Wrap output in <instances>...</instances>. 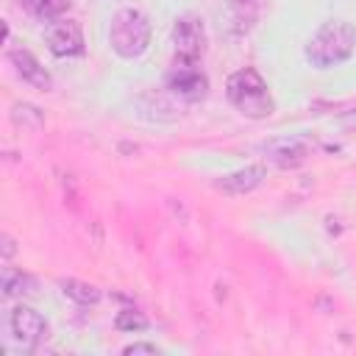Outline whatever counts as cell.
<instances>
[{
    "instance_id": "cell-1",
    "label": "cell",
    "mask_w": 356,
    "mask_h": 356,
    "mask_svg": "<svg viewBox=\"0 0 356 356\" xmlns=\"http://www.w3.org/2000/svg\"><path fill=\"white\" fill-rule=\"evenodd\" d=\"M225 95L228 103L248 120H267L275 111L273 92L256 67H242L231 72L225 81Z\"/></svg>"
},
{
    "instance_id": "cell-2",
    "label": "cell",
    "mask_w": 356,
    "mask_h": 356,
    "mask_svg": "<svg viewBox=\"0 0 356 356\" xmlns=\"http://www.w3.org/2000/svg\"><path fill=\"white\" fill-rule=\"evenodd\" d=\"M356 50V28L345 19H328L317 28V33L306 42L303 56L312 67L328 70L348 61Z\"/></svg>"
},
{
    "instance_id": "cell-3",
    "label": "cell",
    "mask_w": 356,
    "mask_h": 356,
    "mask_svg": "<svg viewBox=\"0 0 356 356\" xmlns=\"http://www.w3.org/2000/svg\"><path fill=\"white\" fill-rule=\"evenodd\" d=\"M108 44L120 58H139L150 47V19L139 8H120L108 25Z\"/></svg>"
},
{
    "instance_id": "cell-4",
    "label": "cell",
    "mask_w": 356,
    "mask_h": 356,
    "mask_svg": "<svg viewBox=\"0 0 356 356\" xmlns=\"http://www.w3.org/2000/svg\"><path fill=\"white\" fill-rule=\"evenodd\" d=\"M170 95H175L184 103H197L209 95V75L200 70L197 61H186V58H175L172 67L167 70L164 78Z\"/></svg>"
},
{
    "instance_id": "cell-5",
    "label": "cell",
    "mask_w": 356,
    "mask_h": 356,
    "mask_svg": "<svg viewBox=\"0 0 356 356\" xmlns=\"http://www.w3.org/2000/svg\"><path fill=\"white\" fill-rule=\"evenodd\" d=\"M6 328H8V339H11L19 350H33V348L47 337V323H44V317H42L36 309L25 306V303H19V306H14V309L8 312Z\"/></svg>"
},
{
    "instance_id": "cell-6",
    "label": "cell",
    "mask_w": 356,
    "mask_h": 356,
    "mask_svg": "<svg viewBox=\"0 0 356 356\" xmlns=\"http://www.w3.org/2000/svg\"><path fill=\"white\" fill-rule=\"evenodd\" d=\"M44 42H47V50L58 58H72V56H81L86 50L81 22L67 19V17H58V19L47 22Z\"/></svg>"
},
{
    "instance_id": "cell-7",
    "label": "cell",
    "mask_w": 356,
    "mask_h": 356,
    "mask_svg": "<svg viewBox=\"0 0 356 356\" xmlns=\"http://www.w3.org/2000/svg\"><path fill=\"white\" fill-rule=\"evenodd\" d=\"M172 47H175V58H186V61H200V56L206 53V25L203 19L186 14L178 17L172 25Z\"/></svg>"
},
{
    "instance_id": "cell-8",
    "label": "cell",
    "mask_w": 356,
    "mask_h": 356,
    "mask_svg": "<svg viewBox=\"0 0 356 356\" xmlns=\"http://www.w3.org/2000/svg\"><path fill=\"white\" fill-rule=\"evenodd\" d=\"M261 153H264L267 161H273L275 167L289 170V167H298V164H303V161L309 159L312 145H309V139H303V136H278V139L261 142Z\"/></svg>"
},
{
    "instance_id": "cell-9",
    "label": "cell",
    "mask_w": 356,
    "mask_h": 356,
    "mask_svg": "<svg viewBox=\"0 0 356 356\" xmlns=\"http://www.w3.org/2000/svg\"><path fill=\"white\" fill-rule=\"evenodd\" d=\"M8 61L14 64V72H17L28 86H33V89H39V92L53 89V78H50V72L42 67V61H39L31 50H25V47H14V50H8Z\"/></svg>"
},
{
    "instance_id": "cell-10",
    "label": "cell",
    "mask_w": 356,
    "mask_h": 356,
    "mask_svg": "<svg viewBox=\"0 0 356 356\" xmlns=\"http://www.w3.org/2000/svg\"><path fill=\"white\" fill-rule=\"evenodd\" d=\"M264 175H267L264 164H248L242 170H234V172H225V175L214 178V189L222 192V195H248L256 186H261Z\"/></svg>"
},
{
    "instance_id": "cell-11",
    "label": "cell",
    "mask_w": 356,
    "mask_h": 356,
    "mask_svg": "<svg viewBox=\"0 0 356 356\" xmlns=\"http://www.w3.org/2000/svg\"><path fill=\"white\" fill-rule=\"evenodd\" d=\"M39 289L36 278L25 270H14V267H3V295L6 298H33Z\"/></svg>"
},
{
    "instance_id": "cell-12",
    "label": "cell",
    "mask_w": 356,
    "mask_h": 356,
    "mask_svg": "<svg viewBox=\"0 0 356 356\" xmlns=\"http://www.w3.org/2000/svg\"><path fill=\"white\" fill-rule=\"evenodd\" d=\"M58 286H61V292H64L70 300H75L78 306H95V303L100 300V289H97L95 284H86V281H78V278H61Z\"/></svg>"
},
{
    "instance_id": "cell-13",
    "label": "cell",
    "mask_w": 356,
    "mask_h": 356,
    "mask_svg": "<svg viewBox=\"0 0 356 356\" xmlns=\"http://www.w3.org/2000/svg\"><path fill=\"white\" fill-rule=\"evenodd\" d=\"M67 6L70 0H22V8L28 14H33L36 19H47V22L58 19L67 11Z\"/></svg>"
},
{
    "instance_id": "cell-14",
    "label": "cell",
    "mask_w": 356,
    "mask_h": 356,
    "mask_svg": "<svg viewBox=\"0 0 356 356\" xmlns=\"http://www.w3.org/2000/svg\"><path fill=\"white\" fill-rule=\"evenodd\" d=\"M147 325H150L147 317H145L142 312H136V309H122V312H117V317H114V328H117V331L134 334V331H145Z\"/></svg>"
},
{
    "instance_id": "cell-15",
    "label": "cell",
    "mask_w": 356,
    "mask_h": 356,
    "mask_svg": "<svg viewBox=\"0 0 356 356\" xmlns=\"http://www.w3.org/2000/svg\"><path fill=\"white\" fill-rule=\"evenodd\" d=\"M11 120L17 122V125H22V128H39L42 125V111L36 108V106H31V103H17L14 108H11Z\"/></svg>"
},
{
    "instance_id": "cell-16",
    "label": "cell",
    "mask_w": 356,
    "mask_h": 356,
    "mask_svg": "<svg viewBox=\"0 0 356 356\" xmlns=\"http://www.w3.org/2000/svg\"><path fill=\"white\" fill-rule=\"evenodd\" d=\"M122 353H125V356H131V353H153V356H156V353H161V350H159L156 345H150V342H134V345H125Z\"/></svg>"
},
{
    "instance_id": "cell-17",
    "label": "cell",
    "mask_w": 356,
    "mask_h": 356,
    "mask_svg": "<svg viewBox=\"0 0 356 356\" xmlns=\"http://www.w3.org/2000/svg\"><path fill=\"white\" fill-rule=\"evenodd\" d=\"M0 239H3V259H6V261H8V259H11V256H14V250H17V248H14V239H11V236H8V234H3V236H0Z\"/></svg>"
}]
</instances>
